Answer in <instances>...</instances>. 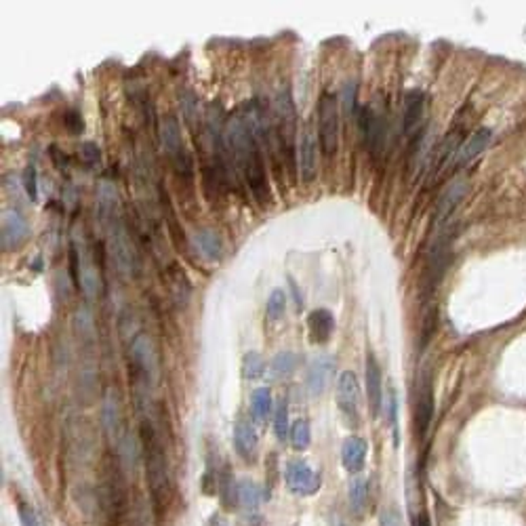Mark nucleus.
I'll return each mask as SVG.
<instances>
[{
  "mask_svg": "<svg viewBox=\"0 0 526 526\" xmlns=\"http://www.w3.org/2000/svg\"><path fill=\"white\" fill-rule=\"evenodd\" d=\"M379 526H404L400 511L396 507H385L379 515Z\"/></svg>",
  "mask_w": 526,
  "mask_h": 526,
  "instance_id": "40",
  "label": "nucleus"
},
{
  "mask_svg": "<svg viewBox=\"0 0 526 526\" xmlns=\"http://www.w3.org/2000/svg\"><path fill=\"white\" fill-rule=\"evenodd\" d=\"M107 248H109V257H112L116 269L122 276H135L137 274L139 259H137L135 244H133L128 231L124 229V225L118 219L107 225Z\"/></svg>",
  "mask_w": 526,
  "mask_h": 526,
  "instance_id": "5",
  "label": "nucleus"
},
{
  "mask_svg": "<svg viewBox=\"0 0 526 526\" xmlns=\"http://www.w3.org/2000/svg\"><path fill=\"white\" fill-rule=\"evenodd\" d=\"M492 128H488V126H480V128H476L461 145H459V149H457V154H454V158H452V164L454 166H465V164H469L471 160H476L488 145H490V141H492Z\"/></svg>",
  "mask_w": 526,
  "mask_h": 526,
  "instance_id": "14",
  "label": "nucleus"
},
{
  "mask_svg": "<svg viewBox=\"0 0 526 526\" xmlns=\"http://www.w3.org/2000/svg\"><path fill=\"white\" fill-rule=\"evenodd\" d=\"M250 412H252V419L263 425L271 412V393L267 387H257L252 393H250Z\"/></svg>",
  "mask_w": 526,
  "mask_h": 526,
  "instance_id": "28",
  "label": "nucleus"
},
{
  "mask_svg": "<svg viewBox=\"0 0 526 526\" xmlns=\"http://www.w3.org/2000/svg\"><path fill=\"white\" fill-rule=\"evenodd\" d=\"M360 130H362V137H364V143L366 147L370 149V154H379L381 151V145H383V137H385V124H383V118L381 114H377L372 107H362L360 112Z\"/></svg>",
  "mask_w": 526,
  "mask_h": 526,
  "instance_id": "15",
  "label": "nucleus"
},
{
  "mask_svg": "<svg viewBox=\"0 0 526 526\" xmlns=\"http://www.w3.org/2000/svg\"><path fill=\"white\" fill-rule=\"evenodd\" d=\"M116 206H118V191L112 181H101L97 187V215L101 223L107 227L116 221Z\"/></svg>",
  "mask_w": 526,
  "mask_h": 526,
  "instance_id": "23",
  "label": "nucleus"
},
{
  "mask_svg": "<svg viewBox=\"0 0 526 526\" xmlns=\"http://www.w3.org/2000/svg\"><path fill=\"white\" fill-rule=\"evenodd\" d=\"M297 368V356L292 351H278L267 368V375L271 381H282L286 377H290Z\"/></svg>",
  "mask_w": 526,
  "mask_h": 526,
  "instance_id": "27",
  "label": "nucleus"
},
{
  "mask_svg": "<svg viewBox=\"0 0 526 526\" xmlns=\"http://www.w3.org/2000/svg\"><path fill=\"white\" fill-rule=\"evenodd\" d=\"M423 112H425L423 93H419V90L408 93L406 103H404V124H402L406 135H412L419 128V124L423 120Z\"/></svg>",
  "mask_w": 526,
  "mask_h": 526,
  "instance_id": "25",
  "label": "nucleus"
},
{
  "mask_svg": "<svg viewBox=\"0 0 526 526\" xmlns=\"http://www.w3.org/2000/svg\"><path fill=\"white\" fill-rule=\"evenodd\" d=\"M366 400H368V408L370 414L377 417L381 410V402H383V379H381V368L379 362L372 353H366Z\"/></svg>",
  "mask_w": 526,
  "mask_h": 526,
  "instance_id": "18",
  "label": "nucleus"
},
{
  "mask_svg": "<svg viewBox=\"0 0 526 526\" xmlns=\"http://www.w3.org/2000/svg\"><path fill=\"white\" fill-rule=\"evenodd\" d=\"M80 257V255H78ZM78 286L80 290L86 295V299H95L99 295V288H101V278L97 274V269L80 257V271H78Z\"/></svg>",
  "mask_w": 526,
  "mask_h": 526,
  "instance_id": "26",
  "label": "nucleus"
},
{
  "mask_svg": "<svg viewBox=\"0 0 526 526\" xmlns=\"http://www.w3.org/2000/svg\"><path fill=\"white\" fill-rule=\"evenodd\" d=\"M335 375V362L330 356H316L307 368V391L311 396H322Z\"/></svg>",
  "mask_w": 526,
  "mask_h": 526,
  "instance_id": "16",
  "label": "nucleus"
},
{
  "mask_svg": "<svg viewBox=\"0 0 526 526\" xmlns=\"http://www.w3.org/2000/svg\"><path fill=\"white\" fill-rule=\"evenodd\" d=\"M27 221L15 208H4L0 217V246L2 250H13L21 246L27 238Z\"/></svg>",
  "mask_w": 526,
  "mask_h": 526,
  "instance_id": "11",
  "label": "nucleus"
},
{
  "mask_svg": "<svg viewBox=\"0 0 526 526\" xmlns=\"http://www.w3.org/2000/svg\"><path fill=\"white\" fill-rule=\"evenodd\" d=\"M433 417V391H431V383L429 379H425L419 387V396H417V406H414V423H417V431L419 436H425L429 429Z\"/></svg>",
  "mask_w": 526,
  "mask_h": 526,
  "instance_id": "21",
  "label": "nucleus"
},
{
  "mask_svg": "<svg viewBox=\"0 0 526 526\" xmlns=\"http://www.w3.org/2000/svg\"><path fill=\"white\" fill-rule=\"evenodd\" d=\"M284 480L290 492L301 494V497H309L316 494L320 490V471H316L307 461L303 459H292L286 463L284 469Z\"/></svg>",
  "mask_w": 526,
  "mask_h": 526,
  "instance_id": "8",
  "label": "nucleus"
},
{
  "mask_svg": "<svg viewBox=\"0 0 526 526\" xmlns=\"http://www.w3.org/2000/svg\"><path fill=\"white\" fill-rule=\"evenodd\" d=\"M23 187H25V191H27V196L32 198V200H36L38 198V185H36V168L29 164L27 168H25V173H23Z\"/></svg>",
  "mask_w": 526,
  "mask_h": 526,
  "instance_id": "42",
  "label": "nucleus"
},
{
  "mask_svg": "<svg viewBox=\"0 0 526 526\" xmlns=\"http://www.w3.org/2000/svg\"><path fill=\"white\" fill-rule=\"evenodd\" d=\"M307 330H309V341L311 343H326L335 330V316L324 309V307H318L313 311H309L307 316Z\"/></svg>",
  "mask_w": 526,
  "mask_h": 526,
  "instance_id": "20",
  "label": "nucleus"
},
{
  "mask_svg": "<svg viewBox=\"0 0 526 526\" xmlns=\"http://www.w3.org/2000/svg\"><path fill=\"white\" fill-rule=\"evenodd\" d=\"M465 191H467V181H465V179H454V181H450V183L444 187V191L440 194V198H438V202H436L433 225H442V223L452 215V210L457 208V204L463 200Z\"/></svg>",
  "mask_w": 526,
  "mask_h": 526,
  "instance_id": "17",
  "label": "nucleus"
},
{
  "mask_svg": "<svg viewBox=\"0 0 526 526\" xmlns=\"http://www.w3.org/2000/svg\"><path fill=\"white\" fill-rule=\"evenodd\" d=\"M225 149L227 162L236 164L259 206H267L271 200L265 162L259 149V141L250 130L242 114H234L225 120Z\"/></svg>",
  "mask_w": 526,
  "mask_h": 526,
  "instance_id": "1",
  "label": "nucleus"
},
{
  "mask_svg": "<svg viewBox=\"0 0 526 526\" xmlns=\"http://www.w3.org/2000/svg\"><path fill=\"white\" fill-rule=\"evenodd\" d=\"M194 244L198 248V252L208 259V261H217L223 252V244H221V238L215 229L210 227H202L194 234Z\"/></svg>",
  "mask_w": 526,
  "mask_h": 526,
  "instance_id": "24",
  "label": "nucleus"
},
{
  "mask_svg": "<svg viewBox=\"0 0 526 526\" xmlns=\"http://www.w3.org/2000/svg\"><path fill=\"white\" fill-rule=\"evenodd\" d=\"M74 328L78 332V337L90 341L95 337V322H93V313L86 305H80L74 313Z\"/></svg>",
  "mask_w": 526,
  "mask_h": 526,
  "instance_id": "32",
  "label": "nucleus"
},
{
  "mask_svg": "<svg viewBox=\"0 0 526 526\" xmlns=\"http://www.w3.org/2000/svg\"><path fill=\"white\" fill-rule=\"evenodd\" d=\"M120 467L122 465L112 459L103 461V473L97 490V507L103 513V522L107 526H118L126 513V488Z\"/></svg>",
  "mask_w": 526,
  "mask_h": 526,
  "instance_id": "3",
  "label": "nucleus"
},
{
  "mask_svg": "<svg viewBox=\"0 0 526 526\" xmlns=\"http://www.w3.org/2000/svg\"><path fill=\"white\" fill-rule=\"evenodd\" d=\"M368 501V484L364 478H356L349 484V507L356 515H362Z\"/></svg>",
  "mask_w": 526,
  "mask_h": 526,
  "instance_id": "31",
  "label": "nucleus"
},
{
  "mask_svg": "<svg viewBox=\"0 0 526 526\" xmlns=\"http://www.w3.org/2000/svg\"><path fill=\"white\" fill-rule=\"evenodd\" d=\"M284 309H286V295L284 290L280 288H274L267 297V303H265V316L269 322H278L282 316H284Z\"/></svg>",
  "mask_w": 526,
  "mask_h": 526,
  "instance_id": "33",
  "label": "nucleus"
},
{
  "mask_svg": "<svg viewBox=\"0 0 526 526\" xmlns=\"http://www.w3.org/2000/svg\"><path fill=\"white\" fill-rule=\"evenodd\" d=\"M337 404L347 421H358L360 414V385L351 370H343L337 379Z\"/></svg>",
  "mask_w": 526,
  "mask_h": 526,
  "instance_id": "12",
  "label": "nucleus"
},
{
  "mask_svg": "<svg viewBox=\"0 0 526 526\" xmlns=\"http://www.w3.org/2000/svg\"><path fill=\"white\" fill-rule=\"evenodd\" d=\"M339 99L322 93L318 103V141L324 156H332L339 147Z\"/></svg>",
  "mask_w": 526,
  "mask_h": 526,
  "instance_id": "6",
  "label": "nucleus"
},
{
  "mask_svg": "<svg viewBox=\"0 0 526 526\" xmlns=\"http://www.w3.org/2000/svg\"><path fill=\"white\" fill-rule=\"evenodd\" d=\"M366 442L358 436H349L341 446V463L349 473H360L366 461Z\"/></svg>",
  "mask_w": 526,
  "mask_h": 526,
  "instance_id": "22",
  "label": "nucleus"
},
{
  "mask_svg": "<svg viewBox=\"0 0 526 526\" xmlns=\"http://www.w3.org/2000/svg\"><path fill=\"white\" fill-rule=\"evenodd\" d=\"M141 454H143V467H145V482L149 501L154 507L156 518H162L170 505L173 499V484H170V471H168V459L164 452V446L151 427L149 421L141 423Z\"/></svg>",
  "mask_w": 526,
  "mask_h": 526,
  "instance_id": "2",
  "label": "nucleus"
},
{
  "mask_svg": "<svg viewBox=\"0 0 526 526\" xmlns=\"http://www.w3.org/2000/svg\"><path fill=\"white\" fill-rule=\"evenodd\" d=\"M356 93H358V86H356V82L353 80H347L345 82V86H343V112L345 114H351L353 109H356Z\"/></svg>",
  "mask_w": 526,
  "mask_h": 526,
  "instance_id": "38",
  "label": "nucleus"
},
{
  "mask_svg": "<svg viewBox=\"0 0 526 526\" xmlns=\"http://www.w3.org/2000/svg\"><path fill=\"white\" fill-rule=\"evenodd\" d=\"M80 156H82V160L88 164V166H95V164H99V160H101V151H99V147L95 145V143H82V147H80Z\"/></svg>",
  "mask_w": 526,
  "mask_h": 526,
  "instance_id": "41",
  "label": "nucleus"
},
{
  "mask_svg": "<svg viewBox=\"0 0 526 526\" xmlns=\"http://www.w3.org/2000/svg\"><path fill=\"white\" fill-rule=\"evenodd\" d=\"M179 105H181V112H183V118L189 126H194V120L198 118V101H196V95L189 93V90H181L179 93Z\"/></svg>",
  "mask_w": 526,
  "mask_h": 526,
  "instance_id": "37",
  "label": "nucleus"
},
{
  "mask_svg": "<svg viewBox=\"0 0 526 526\" xmlns=\"http://www.w3.org/2000/svg\"><path fill=\"white\" fill-rule=\"evenodd\" d=\"M17 515H19V522H21V526H40V522H38V518H36V511L27 505V503H19V507H17Z\"/></svg>",
  "mask_w": 526,
  "mask_h": 526,
  "instance_id": "39",
  "label": "nucleus"
},
{
  "mask_svg": "<svg viewBox=\"0 0 526 526\" xmlns=\"http://www.w3.org/2000/svg\"><path fill=\"white\" fill-rule=\"evenodd\" d=\"M217 492H219V499H221V503H223L225 509H231L234 503L238 501V484L234 482V478H231V473H229L227 467L217 478Z\"/></svg>",
  "mask_w": 526,
  "mask_h": 526,
  "instance_id": "30",
  "label": "nucleus"
},
{
  "mask_svg": "<svg viewBox=\"0 0 526 526\" xmlns=\"http://www.w3.org/2000/svg\"><path fill=\"white\" fill-rule=\"evenodd\" d=\"M387 414H389V423L396 427V396L393 391L389 393V404H387Z\"/></svg>",
  "mask_w": 526,
  "mask_h": 526,
  "instance_id": "45",
  "label": "nucleus"
},
{
  "mask_svg": "<svg viewBox=\"0 0 526 526\" xmlns=\"http://www.w3.org/2000/svg\"><path fill=\"white\" fill-rule=\"evenodd\" d=\"M290 446L295 450H305L311 442V429H309V423L305 419H299L292 423L290 427Z\"/></svg>",
  "mask_w": 526,
  "mask_h": 526,
  "instance_id": "35",
  "label": "nucleus"
},
{
  "mask_svg": "<svg viewBox=\"0 0 526 526\" xmlns=\"http://www.w3.org/2000/svg\"><path fill=\"white\" fill-rule=\"evenodd\" d=\"M50 154H53V158H55V164H57V168H67V156H63L57 147H50Z\"/></svg>",
  "mask_w": 526,
  "mask_h": 526,
  "instance_id": "44",
  "label": "nucleus"
},
{
  "mask_svg": "<svg viewBox=\"0 0 526 526\" xmlns=\"http://www.w3.org/2000/svg\"><path fill=\"white\" fill-rule=\"evenodd\" d=\"M234 446L244 461H255L259 450V438L255 427L246 419H238L234 425Z\"/></svg>",
  "mask_w": 526,
  "mask_h": 526,
  "instance_id": "19",
  "label": "nucleus"
},
{
  "mask_svg": "<svg viewBox=\"0 0 526 526\" xmlns=\"http://www.w3.org/2000/svg\"><path fill=\"white\" fill-rule=\"evenodd\" d=\"M263 372H265V362H263L261 353H257V351L244 353V358H242V377L248 379V381H255Z\"/></svg>",
  "mask_w": 526,
  "mask_h": 526,
  "instance_id": "36",
  "label": "nucleus"
},
{
  "mask_svg": "<svg viewBox=\"0 0 526 526\" xmlns=\"http://www.w3.org/2000/svg\"><path fill=\"white\" fill-rule=\"evenodd\" d=\"M412 526H431V522H429L427 513H425V511H421L419 515H414V518H412Z\"/></svg>",
  "mask_w": 526,
  "mask_h": 526,
  "instance_id": "46",
  "label": "nucleus"
},
{
  "mask_svg": "<svg viewBox=\"0 0 526 526\" xmlns=\"http://www.w3.org/2000/svg\"><path fill=\"white\" fill-rule=\"evenodd\" d=\"M63 122H65V126L69 128V133H74V135L82 133V128H84V122H82V118H80L76 112H67V114L63 116Z\"/></svg>",
  "mask_w": 526,
  "mask_h": 526,
  "instance_id": "43",
  "label": "nucleus"
},
{
  "mask_svg": "<svg viewBox=\"0 0 526 526\" xmlns=\"http://www.w3.org/2000/svg\"><path fill=\"white\" fill-rule=\"evenodd\" d=\"M238 503L246 511H257V507L261 503V488L248 478L240 480L238 482Z\"/></svg>",
  "mask_w": 526,
  "mask_h": 526,
  "instance_id": "29",
  "label": "nucleus"
},
{
  "mask_svg": "<svg viewBox=\"0 0 526 526\" xmlns=\"http://www.w3.org/2000/svg\"><path fill=\"white\" fill-rule=\"evenodd\" d=\"M274 433L278 440H286L290 436V423H288V404L286 400H278L276 412H274Z\"/></svg>",
  "mask_w": 526,
  "mask_h": 526,
  "instance_id": "34",
  "label": "nucleus"
},
{
  "mask_svg": "<svg viewBox=\"0 0 526 526\" xmlns=\"http://www.w3.org/2000/svg\"><path fill=\"white\" fill-rule=\"evenodd\" d=\"M130 368H135L137 377L143 383H151L158 377V353L154 341L145 332H137L128 345Z\"/></svg>",
  "mask_w": 526,
  "mask_h": 526,
  "instance_id": "7",
  "label": "nucleus"
},
{
  "mask_svg": "<svg viewBox=\"0 0 526 526\" xmlns=\"http://www.w3.org/2000/svg\"><path fill=\"white\" fill-rule=\"evenodd\" d=\"M297 170L301 181L309 183L318 175V139L313 133L311 122L301 128L299 143H297Z\"/></svg>",
  "mask_w": 526,
  "mask_h": 526,
  "instance_id": "9",
  "label": "nucleus"
},
{
  "mask_svg": "<svg viewBox=\"0 0 526 526\" xmlns=\"http://www.w3.org/2000/svg\"><path fill=\"white\" fill-rule=\"evenodd\" d=\"M295 103L290 97L288 86H282L276 97V120H278V133L282 139V151H288L292 156L295 145Z\"/></svg>",
  "mask_w": 526,
  "mask_h": 526,
  "instance_id": "10",
  "label": "nucleus"
},
{
  "mask_svg": "<svg viewBox=\"0 0 526 526\" xmlns=\"http://www.w3.org/2000/svg\"><path fill=\"white\" fill-rule=\"evenodd\" d=\"M158 139H160V145H162L164 154L170 158V164H173L177 177L189 181L191 173H194V162H191V156H189L187 147L183 145L181 124L173 114L160 116V120H158Z\"/></svg>",
  "mask_w": 526,
  "mask_h": 526,
  "instance_id": "4",
  "label": "nucleus"
},
{
  "mask_svg": "<svg viewBox=\"0 0 526 526\" xmlns=\"http://www.w3.org/2000/svg\"><path fill=\"white\" fill-rule=\"evenodd\" d=\"M101 425L107 433L109 440H114L116 444L122 440V436L126 433L124 425H122V406H120V396L114 387H109L103 398H101Z\"/></svg>",
  "mask_w": 526,
  "mask_h": 526,
  "instance_id": "13",
  "label": "nucleus"
},
{
  "mask_svg": "<svg viewBox=\"0 0 526 526\" xmlns=\"http://www.w3.org/2000/svg\"><path fill=\"white\" fill-rule=\"evenodd\" d=\"M290 288H292V295H295V303H297V307H301V303H303V301H301L299 290H297V284H295L292 280H290Z\"/></svg>",
  "mask_w": 526,
  "mask_h": 526,
  "instance_id": "47",
  "label": "nucleus"
}]
</instances>
